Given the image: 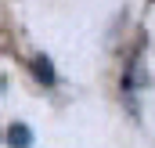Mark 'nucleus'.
<instances>
[{"instance_id": "2", "label": "nucleus", "mask_w": 155, "mask_h": 148, "mask_svg": "<svg viewBox=\"0 0 155 148\" xmlns=\"http://www.w3.org/2000/svg\"><path fill=\"white\" fill-rule=\"evenodd\" d=\"M33 72H36L43 83H54V69H51V62H47L43 54H36V62H33Z\"/></svg>"}, {"instance_id": "1", "label": "nucleus", "mask_w": 155, "mask_h": 148, "mask_svg": "<svg viewBox=\"0 0 155 148\" xmlns=\"http://www.w3.org/2000/svg\"><path fill=\"white\" fill-rule=\"evenodd\" d=\"M7 145H11V148H29V145H33V130H29L25 123L7 126Z\"/></svg>"}]
</instances>
